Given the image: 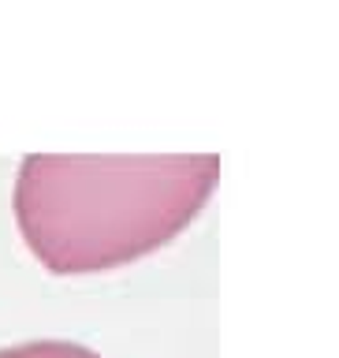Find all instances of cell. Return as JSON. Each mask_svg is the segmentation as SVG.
Instances as JSON below:
<instances>
[{"mask_svg": "<svg viewBox=\"0 0 339 358\" xmlns=\"http://www.w3.org/2000/svg\"><path fill=\"white\" fill-rule=\"evenodd\" d=\"M220 179L217 153H30L15 176V228L52 276L131 265L179 239Z\"/></svg>", "mask_w": 339, "mask_h": 358, "instance_id": "1", "label": "cell"}, {"mask_svg": "<svg viewBox=\"0 0 339 358\" xmlns=\"http://www.w3.org/2000/svg\"><path fill=\"white\" fill-rule=\"evenodd\" d=\"M0 358H105V355L71 340H27V343L0 347Z\"/></svg>", "mask_w": 339, "mask_h": 358, "instance_id": "2", "label": "cell"}]
</instances>
